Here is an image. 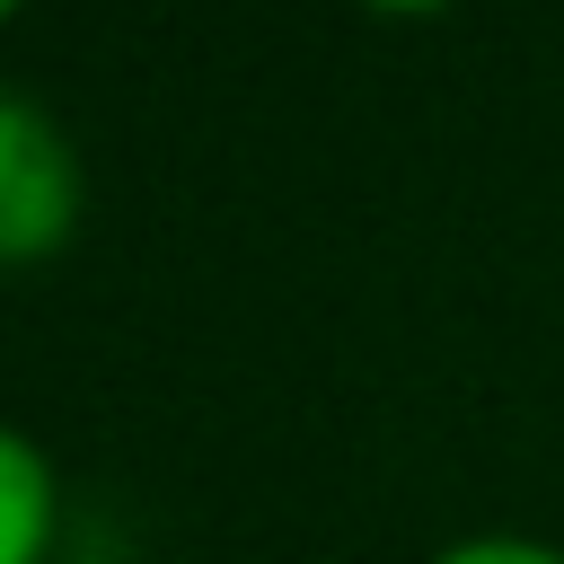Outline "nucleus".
<instances>
[{
	"instance_id": "nucleus-5",
	"label": "nucleus",
	"mask_w": 564,
	"mask_h": 564,
	"mask_svg": "<svg viewBox=\"0 0 564 564\" xmlns=\"http://www.w3.org/2000/svg\"><path fill=\"white\" fill-rule=\"evenodd\" d=\"M0 9H26V0H0Z\"/></svg>"
},
{
	"instance_id": "nucleus-4",
	"label": "nucleus",
	"mask_w": 564,
	"mask_h": 564,
	"mask_svg": "<svg viewBox=\"0 0 564 564\" xmlns=\"http://www.w3.org/2000/svg\"><path fill=\"white\" fill-rule=\"evenodd\" d=\"M361 9H370V18H441L449 0H361Z\"/></svg>"
},
{
	"instance_id": "nucleus-2",
	"label": "nucleus",
	"mask_w": 564,
	"mask_h": 564,
	"mask_svg": "<svg viewBox=\"0 0 564 564\" xmlns=\"http://www.w3.org/2000/svg\"><path fill=\"white\" fill-rule=\"evenodd\" d=\"M0 494H9V564H44L53 538V467L35 449V432L0 441Z\"/></svg>"
},
{
	"instance_id": "nucleus-3",
	"label": "nucleus",
	"mask_w": 564,
	"mask_h": 564,
	"mask_svg": "<svg viewBox=\"0 0 564 564\" xmlns=\"http://www.w3.org/2000/svg\"><path fill=\"white\" fill-rule=\"evenodd\" d=\"M432 564H564V546H546V538H458Z\"/></svg>"
},
{
	"instance_id": "nucleus-1",
	"label": "nucleus",
	"mask_w": 564,
	"mask_h": 564,
	"mask_svg": "<svg viewBox=\"0 0 564 564\" xmlns=\"http://www.w3.org/2000/svg\"><path fill=\"white\" fill-rule=\"evenodd\" d=\"M79 229V150L35 97H0V256L44 264Z\"/></svg>"
}]
</instances>
